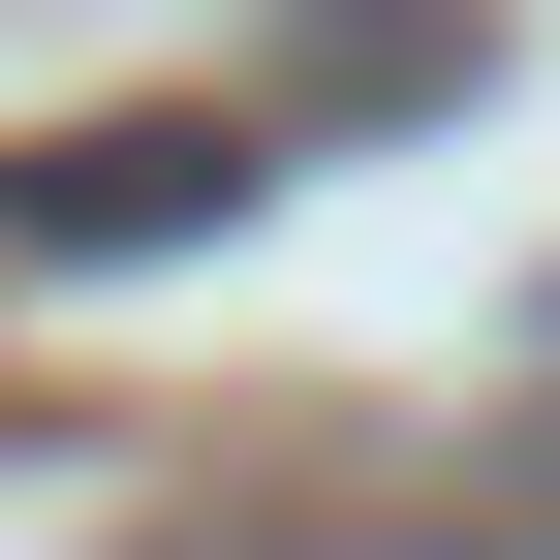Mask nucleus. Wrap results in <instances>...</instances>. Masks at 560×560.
Instances as JSON below:
<instances>
[{
  "label": "nucleus",
  "mask_w": 560,
  "mask_h": 560,
  "mask_svg": "<svg viewBox=\"0 0 560 560\" xmlns=\"http://www.w3.org/2000/svg\"><path fill=\"white\" fill-rule=\"evenodd\" d=\"M187 219H249V125H62L0 187V249H187Z\"/></svg>",
  "instance_id": "nucleus-1"
}]
</instances>
